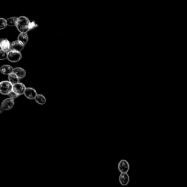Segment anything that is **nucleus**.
Returning <instances> with one entry per match:
<instances>
[{"instance_id": "nucleus-1", "label": "nucleus", "mask_w": 187, "mask_h": 187, "mask_svg": "<svg viewBox=\"0 0 187 187\" xmlns=\"http://www.w3.org/2000/svg\"><path fill=\"white\" fill-rule=\"evenodd\" d=\"M30 22L27 17L24 16H21L18 18L16 26L19 31L20 32V33H26L30 30Z\"/></svg>"}, {"instance_id": "nucleus-2", "label": "nucleus", "mask_w": 187, "mask_h": 187, "mask_svg": "<svg viewBox=\"0 0 187 187\" xmlns=\"http://www.w3.org/2000/svg\"><path fill=\"white\" fill-rule=\"evenodd\" d=\"M13 85L9 81H4L0 83V92L5 95H8L13 90Z\"/></svg>"}, {"instance_id": "nucleus-3", "label": "nucleus", "mask_w": 187, "mask_h": 187, "mask_svg": "<svg viewBox=\"0 0 187 187\" xmlns=\"http://www.w3.org/2000/svg\"><path fill=\"white\" fill-rule=\"evenodd\" d=\"M22 55L21 53L17 51H10L7 53V59L9 61L12 63H15L19 61L22 58Z\"/></svg>"}, {"instance_id": "nucleus-4", "label": "nucleus", "mask_w": 187, "mask_h": 187, "mask_svg": "<svg viewBox=\"0 0 187 187\" xmlns=\"http://www.w3.org/2000/svg\"><path fill=\"white\" fill-rule=\"evenodd\" d=\"M14 105V100L12 98H7L3 101L1 106V113L3 111H8L11 109Z\"/></svg>"}, {"instance_id": "nucleus-5", "label": "nucleus", "mask_w": 187, "mask_h": 187, "mask_svg": "<svg viewBox=\"0 0 187 187\" xmlns=\"http://www.w3.org/2000/svg\"><path fill=\"white\" fill-rule=\"evenodd\" d=\"M119 171L121 173H127L129 170V164L126 160H121L118 164Z\"/></svg>"}, {"instance_id": "nucleus-6", "label": "nucleus", "mask_w": 187, "mask_h": 187, "mask_svg": "<svg viewBox=\"0 0 187 187\" xmlns=\"http://www.w3.org/2000/svg\"><path fill=\"white\" fill-rule=\"evenodd\" d=\"M26 89V87L22 83H18L13 86V91L19 95L24 94Z\"/></svg>"}, {"instance_id": "nucleus-7", "label": "nucleus", "mask_w": 187, "mask_h": 187, "mask_svg": "<svg viewBox=\"0 0 187 187\" xmlns=\"http://www.w3.org/2000/svg\"><path fill=\"white\" fill-rule=\"evenodd\" d=\"M24 47V45L19 41H15L11 43V51L20 52Z\"/></svg>"}, {"instance_id": "nucleus-8", "label": "nucleus", "mask_w": 187, "mask_h": 187, "mask_svg": "<svg viewBox=\"0 0 187 187\" xmlns=\"http://www.w3.org/2000/svg\"><path fill=\"white\" fill-rule=\"evenodd\" d=\"M24 95L26 98L29 99H35L37 95V92L35 89L33 88H26L24 92Z\"/></svg>"}, {"instance_id": "nucleus-9", "label": "nucleus", "mask_w": 187, "mask_h": 187, "mask_svg": "<svg viewBox=\"0 0 187 187\" xmlns=\"http://www.w3.org/2000/svg\"><path fill=\"white\" fill-rule=\"evenodd\" d=\"M11 45L9 41L7 39H1L0 42L1 49L4 52L8 53L11 51Z\"/></svg>"}, {"instance_id": "nucleus-10", "label": "nucleus", "mask_w": 187, "mask_h": 187, "mask_svg": "<svg viewBox=\"0 0 187 187\" xmlns=\"http://www.w3.org/2000/svg\"><path fill=\"white\" fill-rule=\"evenodd\" d=\"M119 182L122 185L125 186L129 182V177L127 173H121L119 176Z\"/></svg>"}, {"instance_id": "nucleus-11", "label": "nucleus", "mask_w": 187, "mask_h": 187, "mask_svg": "<svg viewBox=\"0 0 187 187\" xmlns=\"http://www.w3.org/2000/svg\"><path fill=\"white\" fill-rule=\"evenodd\" d=\"M0 71L2 74L4 75H9L11 74H12L14 71V69L11 65H5L2 66L0 68Z\"/></svg>"}, {"instance_id": "nucleus-12", "label": "nucleus", "mask_w": 187, "mask_h": 187, "mask_svg": "<svg viewBox=\"0 0 187 187\" xmlns=\"http://www.w3.org/2000/svg\"><path fill=\"white\" fill-rule=\"evenodd\" d=\"M13 73L17 75L19 79H22L23 78H24L26 75V71L22 67H16L15 69H14Z\"/></svg>"}, {"instance_id": "nucleus-13", "label": "nucleus", "mask_w": 187, "mask_h": 187, "mask_svg": "<svg viewBox=\"0 0 187 187\" xmlns=\"http://www.w3.org/2000/svg\"><path fill=\"white\" fill-rule=\"evenodd\" d=\"M29 37L27 33H20L18 37V41L22 42L24 45H25L28 43Z\"/></svg>"}, {"instance_id": "nucleus-14", "label": "nucleus", "mask_w": 187, "mask_h": 187, "mask_svg": "<svg viewBox=\"0 0 187 187\" xmlns=\"http://www.w3.org/2000/svg\"><path fill=\"white\" fill-rule=\"evenodd\" d=\"M19 77L17 76L16 74L13 73L12 74L9 75L8 76V80L9 82L12 84L13 85H14L15 84L18 83L19 81Z\"/></svg>"}, {"instance_id": "nucleus-15", "label": "nucleus", "mask_w": 187, "mask_h": 187, "mask_svg": "<svg viewBox=\"0 0 187 187\" xmlns=\"http://www.w3.org/2000/svg\"><path fill=\"white\" fill-rule=\"evenodd\" d=\"M35 99V101H36L38 104L41 105L45 104L46 101V98L43 95H40V94L37 95Z\"/></svg>"}, {"instance_id": "nucleus-16", "label": "nucleus", "mask_w": 187, "mask_h": 187, "mask_svg": "<svg viewBox=\"0 0 187 187\" xmlns=\"http://www.w3.org/2000/svg\"><path fill=\"white\" fill-rule=\"evenodd\" d=\"M18 18L17 17H11L7 19V25L9 26H16Z\"/></svg>"}, {"instance_id": "nucleus-17", "label": "nucleus", "mask_w": 187, "mask_h": 187, "mask_svg": "<svg viewBox=\"0 0 187 187\" xmlns=\"http://www.w3.org/2000/svg\"><path fill=\"white\" fill-rule=\"evenodd\" d=\"M7 26V20L4 18L0 19V29L2 30L6 28Z\"/></svg>"}, {"instance_id": "nucleus-18", "label": "nucleus", "mask_w": 187, "mask_h": 187, "mask_svg": "<svg viewBox=\"0 0 187 187\" xmlns=\"http://www.w3.org/2000/svg\"><path fill=\"white\" fill-rule=\"evenodd\" d=\"M7 58V53L4 52L1 49L0 51V59L1 60H5Z\"/></svg>"}, {"instance_id": "nucleus-19", "label": "nucleus", "mask_w": 187, "mask_h": 187, "mask_svg": "<svg viewBox=\"0 0 187 187\" xmlns=\"http://www.w3.org/2000/svg\"><path fill=\"white\" fill-rule=\"evenodd\" d=\"M8 95H9V98H12V99H13L19 97V95H18L16 93L14 92L13 90L9 93Z\"/></svg>"}, {"instance_id": "nucleus-20", "label": "nucleus", "mask_w": 187, "mask_h": 187, "mask_svg": "<svg viewBox=\"0 0 187 187\" xmlns=\"http://www.w3.org/2000/svg\"><path fill=\"white\" fill-rule=\"evenodd\" d=\"M37 26V24L35 23V22H30V24H29V29H30V30H32V29H33L34 28H36Z\"/></svg>"}]
</instances>
